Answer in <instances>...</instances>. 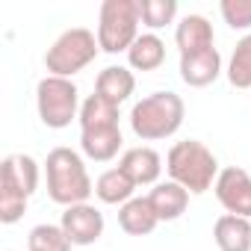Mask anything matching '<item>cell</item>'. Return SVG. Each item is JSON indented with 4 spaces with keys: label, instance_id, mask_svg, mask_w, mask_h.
I'll return each mask as SVG.
<instances>
[{
    "label": "cell",
    "instance_id": "cell-18",
    "mask_svg": "<svg viewBox=\"0 0 251 251\" xmlns=\"http://www.w3.org/2000/svg\"><path fill=\"white\" fill-rule=\"evenodd\" d=\"M136 192V183L124 175L118 166L115 169H106L98 180H95V195H98V201H103V204H127L130 198H136L133 195Z\"/></svg>",
    "mask_w": 251,
    "mask_h": 251
},
{
    "label": "cell",
    "instance_id": "cell-4",
    "mask_svg": "<svg viewBox=\"0 0 251 251\" xmlns=\"http://www.w3.org/2000/svg\"><path fill=\"white\" fill-rule=\"evenodd\" d=\"M139 0H103L98 15V45L103 53L130 50L139 33Z\"/></svg>",
    "mask_w": 251,
    "mask_h": 251
},
{
    "label": "cell",
    "instance_id": "cell-10",
    "mask_svg": "<svg viewBox=\"0 0 251 251\" xmlns=\"http://www.w3.org/2000/svg\"><path fill=\"white\" fill-rule=\"evenodd\" d=\"M0 186L30 198L39 189V163L30 154H9L0 166Z\"/></svg>",
    "mask_w": 251,
    "mask_h": 251
},
{
    "label": "cell",
    "instance_id": "cell-20",
    "mask_svg": "<svg viewBox=\"0 0 251 251\" xmlns=\"http://www.w3.org/2000/svg\"><path fill=\"white\" fill-rule=\"evenodd\" d=\"M80 130L92 127H118V106L103 100L100 95H89L80 106Z\"/></svg>",
    "mask_w": 251,
    "mask_h": 251
},
{
    "label": "cell",
    "instance_id": "cell-16",
    "mask_svg": "<svg viewBox=\"0 0 251 251\" xmlns=\"http://www.w3.org/2000/svg\"><path fill=\"white\" fill-rule=\"evenodd\" d=\"M118 225H121L124 233H130V236H148V233H154L160 219H157L148 195H142V198H130L127 204L118 207Z\"/></svg>",
    "mask_w": 251,
    "mask_h": 251
},
{
    "label": "cell",
    "instance_id": "cell-11",
    "mask_svg": "<svg viewBox=\"0 0 251 251\" xmlns=\"http://www.w3.org/2000/svg\"><path fill=\"white\" fill-rule=\"evenodd\" d=\"M219 74H222V53L216 48L180 56V80L192 89H204V86L216 83Z\"/></svg>",
    "mask_w": 251,
    "mask_h": 251
},
{
    "label": "cell",
    "instance_id": "cell-7",
    "mask_svg": "<svg viewBox=\"0 0 251 251\" xmlns=\"http://www.w3.org/2000/svg\"><path fill=\"white\" fill-rule=\"evenodd\" d=\"M216 198L230 216L251 219V175L239 166H227L216 177Z\"/></svg>",
    "mask_w": 251,
    "mask_h": 251
},
{
    "label": "cell",
    "instance_id": "cell-5",
    "mask_svg": "<svg viewBox=\"0 0 251 251\" xmlns=\"http://www.w3.org/2000/svg\"><path fill=\"white\" fill-rule=\"evenodd\" d=\"M100 45H98V36L86 27H71L65 30L45 53V68L50 77H65L71 80L74 74H80L86 65L95 62Z\"/></svg>",
    "mask_w": 251,
    "mask_h": 251
},
{
    "label": "cell",
    "instance_id": "cell-8",
    "mask_svg": "<svg viewBox=\"0 0 251 251\" xmlns=\"http://www.w3.org/2000/svg\"><path fill=\"white\" fill-rule=\"evenodd\" d=\"M62 230L68 233L71 245H95L103 236V213L95 204H74L62 213Z\"/></svg>",
    "mask_w": 251,
    "mask_h": 251
},
{
    "label": "cell",
    "instance_id": "cell-9",
    "mask_svg": "<svg viewBox=\"0 0 251 251\" xmlns=\"http://www.w3.org/2000/svg\"><path fill=\"white\" fill-rule=\"evenodd\" d=\"M118 169L127 175L136 186H157L160 172H163V157L151 145H136V148H127L121 154Z\"/></svg>",
    "mask_w": 251,
    "mask_h": 251
},
{
    "label": "cell",
    "instance_id": "cell-1",
    "mask_svg": "<svg viewBox=\"0 0 251 251\" xmlns=\"http://www.w3.org/2000/svg\"><path fill=\"white\" fill-rule=\"evenodd\" d=\"M186 115V103L177 92H151L130 109V130L142 142L169 139L180 130Z\"/></svg>",
    "mask_w": 251,
    "mask_h": 251
},
{
    "label": "cell",
    "instance_id": "cell-3",
    "mask_svg": "<svg viewBox=\"0 0 251 251\" xmlns=\"http://www.w3.org/2000/svg\"><path fill=\"white\" fill-rule=\"evenodd\" d=\"M45 175H48V195L53 204L62 207L86 204L89 195L95 192L86 163L74 148H53L45 160Z\"/></svg>",
    "mask_w": 251,
    "mask_h": 251
},
{
    "label": "cell",
    "instance_id": "cell-2",
    "mask_svg": "<svg viewBox=\"0 0 251 251\" xmlns=\"http://www.w3.org/2000/svg\"><path fill=\"white\" fill-rule=\"evenodd\" d=\"M166 172L189 195H204L210 186H216V177H219L222 169H219L216 154L204 142L183 139V142L172 145V151L166 157Z\"/></svg>",
    "mask_w": 251,
    "mask_h": 251
},
{
    "label": "cell",
    "instance_id": "cell-6",
    "mask_svg": "<svg viewBox=\"0 0 251 251\" xmlns=\"http://www.w3.org/2000/svg\"><path fill=\"white\" fill-rule=\"evenodd\" d=\"M80 89L65 77H42L36 86V109L45 127L62 130L74 118H80Z\"/></svg>",
    "mask_w": 251,
    "mask_h": 251
},
{
    "label": "cell",
    "instance_id": "cell-14",
    "mask_svg": "<svg viewBox=\"0 0 251 251\" xmlns=\"http://www.w3.org/2000/svg\"><path fill=\"white\" fill-rule=\"evenodd\" d=\"M148 201H151V207H154L160 222H175V219H180L186 213L189 192L180 183H175V180H163V183H157L148 192Z\"/></svg>",
    "mask_w": 251,
    "mask_h": 251
},
{
    "label": "cell",
    "instance_id": "cell-19",
    "mask_svg": "<svg viewBox=\"0 0 251 251\" xmlns=\"http://www.w3.org/2000/svg\"><path fill=\"white\" fill-rule=\"evenodd\" d=\"M127 62L136 71H157L166 62V42L157 33H142L127 50Z\"/></svg>",
    "mask_w": 251,
    "mask_h": 251
},
{
    "label": "cell",
    "instance_id": "cell-24",
    "mask_svg": "<svg viewBox=\"0 0 251 251\" xmlns=\"http://www.w3.org/2000/svg\"><path fill=\"white\" fill-rule=\"evenodd\" d=\"M219 12L230 30H251V0H222Z\"/></svg>",
    "mask_w": 251,
    "mask_h": 251
},
{
    "label": "cell",
    "instance_id": "cell-22",
    "mask_svg": "<svg viewBox=\"0 0 251 251\" xmlns=\"http://www.w3.org/2000/svg\"><path fill=\"white\" fill-rule=\"evenodd\" d=\"M27 251H71V239L62 225H36L27 236Z\"/></svg>",
    "mask_w": 251,
    "mask_h": 251
},
{
    "label": "cell",
    "instance_id": "cell-17",
    "mask_svg": "<svg viewBox=\"0 0 251 251\" xmlns=\"http://www.w3.org/2000/svg\"><path fill=\"white\" fill-rule=\"evenodd\" d=\"M121 127H92L80 130V148L95 163H109L121 151Z\"/></svg>",
    "mask_w": 251,
    "mask_h": 251
},
{
    "label": "cell",
    "instance_id": "cell-25",
    "mask_svg": "<svg viewBox=\"0 0 251 251\" xmlns=\"http://www.w3.org/2000/svg\"><path fill=\"white\" fill-rule=\"evenodd\" d=\"M27 201H30L27 195L0 186V222H3V225H15L27 213Z\"/></svg>",
    "mask_w": 251,
    "mask_h": 251
},
{
    "label": "cell",
    "instance_id": "cell-12",
    "mask_svg": "<svg viewBox=\"0 0 251 251\" xmlns=\"http://www.w3.org/2000/svg\"><path fill=\"white\" fill-rule=\"evenodd\" d=\"M213 42H216L213 24H210L204 15H183V18L177 21V27H175V45H177L180 56L210 50Z\"/></svg>",
    "mask_w": 251,
    "mask_h": 251
},
{
    "label": "cell",
    "instance_id": "cell-13",
    "mask_svg": "<svg viewBox=\"0 0 251 251\" xmlns=\"http://www.w3.org/2000/svg\"><path fill=\"white\" fill-rule=\"evenodd\" d=\"M133 92H136V77L124 65H106L95 80V95H100L103 100H109L115 106H121Z\"/></svg>",
    "mask_w": 251,
    "mask_h": 251
},
{
    "label": "cell",
    "instance_id": "cell-15",
    "mask_svg": "<svg viewBox=\"0 0 251 251\" xmlns=\"http://www.w3.org/2000/svg\"><path fill=\"white\" fill-rule=\"evenodd\" d=\"M213 239L219 251H251V219L242 216H219L213 225Z\"/></svg>",
    "mask_w": 251,
    "mask_h": 251
},
{
    "label": "cell",
    "instance_id": "cell-23",
    "mask_svg": "<svg viewBox=\"0 0 251 251\" xmlns=\"http://www.w3.org/2000/svg\"><path fill=\"white\" fill-rule=\"evenodd\" d=\"M139 18L148 30H163L177 18V0H139Z\"/></svg>",
    "mask_w": 251,
    "mask_h": 251
},
{
    "label": "cell",
    "instance_id": "cell-21",
    "mask_svg": "<svg viewBox=\"0 0 251 251\" xmlns=\"http://www.w3.org/2000/svg\"><path fill=\"white\" fill-rule=\"evenodd\" d=\"M227 80L236 89H251V33H245L227 62Z\"/></svg>",
    "mask_w": 251,
    "mask_h": 251
}]
</instances>
